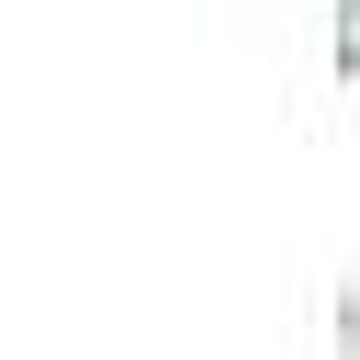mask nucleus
Returning a JSON list of instances; mask_svg holds the SVG:
<instances>
[{
	"label": "nucleus",
	"instance_id": "obj_1",
	"mask_svg": "<svg viewBox=\"0 0 360 360\" xmlns=\"http://www.w3.org/2000/svg\"><path fill=\"white\" fill-rule=\"evenodd\" d=\"M349 326H360V304H349Z\"/></svg>",
	"mask_w": 360,
	"mask_h": 360
}]
</instances>
